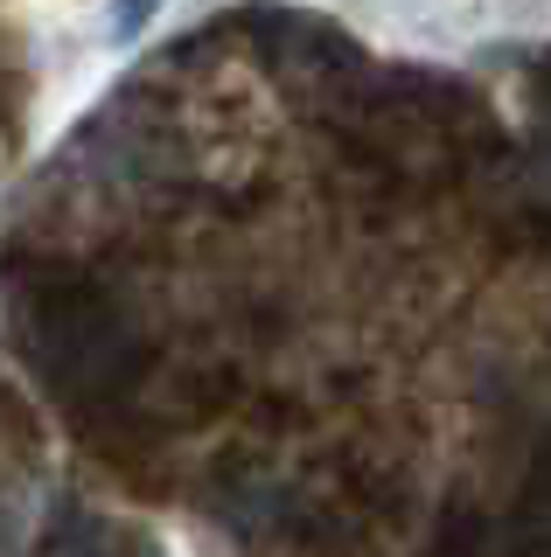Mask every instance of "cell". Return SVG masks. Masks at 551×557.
<instances>
[{
  "mask_svg": "<svg viewBox=\"0 0 551 557\" xmlns=\"http://www.w3.org/2000/svg\"><path fill=\"white\" fill-rule=\"evenodd\" d=\"M0 557H133L126 536L63 474L49 418L0 370Z\"/></svg>",
  "mask_w": 551,
  "mask_h": 557,
  "instance_id": "cell-1",
  "label": "cell"
},
{
  "mask_svg": "<svg viewBox=\"0 0 551 557\" xmlns=\"http://www.w3.org/2000/svg\"><path fill=\"white\" fill-rule=\"evenodd\" d=\"M14 119H22V104H14V49L0 35V182H8V153H14Z\"/></svg>",
  "mask_w": 551,
  "mask_h": 557,
  "instance_id": "cell-2",
  "label": "cell"
}]
</instances>
